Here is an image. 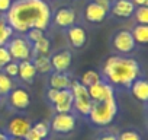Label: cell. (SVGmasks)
Listing matches in <instances>:
<instances>
[{
    "mask_svg": "<svg viewBox=\"0 0 148 140\" xmlns=\"http://www.w3.org/2000/svg\"><path fill=\"white\" fill-rule=\"evenodd\" d=\"M6 22L18 32L31 28L45 31L51 24V9L44 0H15L6 12Z\"/></svg>",
    "mask_w": 148,
    "mask_h": 140,
    "instance_id": "1",
    "label": "cell"
},
{
    "mask_svg": "<svg viewBox=\"0 0 148 140\" xmlns=\"http://www.w3.org/2000/svg\"><path fill=\"white\" fill-rule=\"evenodd\" d=\"M141 73V67L136 60L121 55H112L105 61L103 76L112 86L129 88Z\"/></svg>",
    "mask_w": 148,
    "mask_h": 140,
    "instance_id": "2",
    "label": "cell"
},
{
    "mask_svg": "<svg viewBox=\"0 0 148 140\" xmlns=\"http://www.w3.org/2000/svg\"><path fill=\"white\" fill-rule=\"evenodd\" d=\"M8 96H9V105L15 111H19V112L25 111L31 105V95L23 88H13Z\"/></svg>",
    "mask_w": 148,
    "mask_h": 140,
    "instance_id": "8",
    "label": "cell"
},
{
    "mask_svg": "<svg viewBox=\"0 0 148 140\" xmlns=\"http://www.w3.org/2000/svg\"><path fill=\"white\" fill-rule=\"evenodd\" d=\"M118 140H142V136L136 130H123L119 133Z\"/></svg>",
    "mask_w": 148,
    "mask_h": 140,
    "instance_id": "28",
    "label": "cell"
},
{
    "mask_svg": "<svg viewBox=\"0 0 148 140\" xmlns=\"http://www.w3.org/2000/svg\"><path fill=\"white\" fill-rule=\"evenodd\" d=\"M31 121L25 117H13L9 123H8V127L5 130V133L9 136V137H22L25 139L28 131L31 130Z\"/></svg>",
    "mask_w": 148,
    "mask_h": 140,
    "instance_id": "7",
    "label": "cell"
},
{
    "mask_svg": "<svg viewBox=\"0 0 148 140\" xmlns=\"http://www.w3.org/2000/svg\"><path fill=\"white\" fill-rule=\"evenodd\" d=\"M6 48L9 50L10 57H12V58H16V60H19V61L29 60L31 55H32L31 42H29L26 38H23V37H16V38L9 40Z\"/></svg>",
    "mask_w": 148,
    "mask_h": 140,
    "instance_id": "6",
    "label": "cell"
},
{
    "mask_svg": "<svg viewBox=\"0 0 148 140\" xmlns=\"http://www.w3.org/2000/svg\"><path fill=\"white\" fill-rule=\"evenodd\" d=\"M49 60H51L52 69L55 70L57 73H65L67 70L70 69V66H71L73 55H71L70 50H61V51L55 53Z\"/></svg>",
    "mask_w": 148,
    "mask_h": 140,
    "instance_id": "11",
    "label": "cell"
},
{
    "mask_svg": "<svg viewBox=\"0 0 148 140\" xmlns=\"http://www.w3.org/2000/svg\"><path fill=\"white\" fill-rule=\"evenodd\" d=\"M77 118L71 112H57L51 120L49 128L57 134H68L76 128Z\"/></svg>",
    "mask_w": 148,
    "mask_h": 140,
    "instance_id": "5",
    "label": "cell"
},
{
    "mask_svg": "<svg viewBox=\"0 0 148 140\" xmlns=\"http://www.w3.org/2000/svg\"><path fill=\"white\" fill-rule=\"evenodd\" d=\"M135 19L139 25H147L148 24V6H139L134 12Z\"/></svg>",
    "mask_w": 148,
    "mask_h": 140,
    "instance_id": "27",
    "label": "cell"
},
{
    "mask_svg": "<svg viewBox=\"0 0 148 140\" xmlns=\"http://www.w3.org/2000/svg\"><path fill=\"white\" fill-rule=\"evenodd\" d=\"M13 89V80L6 75L0 72V96H8Z\"/></svg>",
    "mask_w": 148,
    "mask_h": 140,
    "instance_id": "25",
    "label": "cell"
},
{
    "mask_svg": "<svg viewBox=\"0 0 148 140\" xmlns=\"http://www.w3.org/2000/svg\"><path fill=\"white\" fill-rule=\"evenodd\" d=\"M36 70H35V66L32 64L31 60H23V61H19L18 63V76L26 82V83H32L35 76H36Z\"/></svg>",
    "mask_w": 148,
    "mask_h": 140,
    "instance_id": "17",
    "label": "cell"
},
{
    "mask_svg": "<svg viewBox=\"0 0 148 140\" xmlns=\"http://www.w3.org/2000/svg\"><path fill=\"white\" fill-rule=\"evenodd\" d=\"M96 5H99L100 8H103L106 12L110 10V6H112V0H93Z\"/></svg>",
    "mask_w": 148,
    "mask_h": 140,
    "instance_id": "33",
    "label": "cell"
},
{
    "mask_svg": "<svg viewBox=\"0 0 148 140\" xmlns=\"http://www.w3.org/2000/svg\"><path fill=\"white\" fill-rule=\"evenodd\" d=\"M76 12H74L71 8H60L55 12L54 21L55 25L61 26V28H70L76 24Z\"/></svg>",
    "mask_w": 148,
    "mask_h": 140,
    "instance_id": "13",
    "label": "cell"
},
{
    "mask_svg": "<svg viewBox=\"0 0 148 140\" xmlns=\"http://www.w3.org/2000/svg\"><path fill=\"white\" fill-rule=\"evenodd\" d=\"M87 92H89V96L92 99V102L95 101H105L108 98H112L115 96V91H113V86L109 85L108 82H97L92 86L87 88Z\"/></svg>",
    "mask_w": 148,
    "mask_h": 140,
    "instance_id": "10",
    "label": "cell"
},
{
    "mask_svg": "<svg viewBox=\"0 0 148 140\" xmlns=\"http://www.w3.org/2000/svg\"><path fill=\"white\" fill-rule=\"evenodd\" d=\"M32 64L35 66V70L39 73H49L52 70L51 60L47 55H35V60L32 61Z\"/></svg>",
    "mask_w": 148,
    "mask_h": 140,
    "instance_id": "22",
    "label": "cell"
},
{
    "mask_svg": "<svg viewBox=\"0 0 148 140\" xmlns=\"http://www.w3.org/2000/svg\"><path fill=\"white\" fill-rule=\"evenodd\" d=\"M9 61H12L9 50L6 48V45H0V69H3Z\"/></svg>",
    "mask_w": 148,
    "mask_h": 140,
    "instance_id": "30",
    "label": "cell"
},
{
    "mask_svg": "<svg viewBox=\"0 0 148 140\" xmlns=\"http://www.w3.org/2000/svg\"><path fill=\"white\" fill-rule=\"evenodd\" d=\"M73 102H74V98H73L71 91L62 89V91H58L52 105L55 108V112H71L73 111Z\"/></svg>",
    "mask_w": 148,
    "mask_h": 140,
    "instance_id": "12",
    "label": "cell"
},
{
    "mask_svg": "<svg viewBox=\"0 0 148 140\" xmlns=\"http://www.w3.org/2000/svg\"><path fill=\"white\" fill-rule=\"evenodd\" d=\"M96 140H118V136L113 133H102L100 136H97Z\"/></svg>",
    "mask_w": 148,
    "mask_h": 140,
    "instance_id": "34",
    "label": "cell"
},
{
    "mask_svg": "<svg viewBox=\"0 0 148 140\" xmlns=\"http://www.w3.org/2000/svg\"><path fill=\"white\" fill-rule=\"evenodd\" d=\"M13 3V0H0V13H6Z\"/></svg>",
    "mask_w": 148,
    "mask_h": 140,
    "instance_id": "32",
    "label": "cell"
},
{
    "mask_svg": "<svg viewBox=\"0 0 148 140\" xmlns=\"http://www.w3.org/2000/svg\"><path fill=\"white\" fill-rule=\"evenodd\" d=\"M70 86H71V79L65 73L54 72L51 75V78H49V88L62 91V89H70Z\"/></svg>",
    "mask_w": 148,
    "mask_h": 140,
    "instance_id": "19",
    "label": "cell"
},
{
    "mask_svg": "<svg viewBox=\"0 0 148 140\" xmlns=\"http://www.w3.org/2000/svg\"><path fill=\"white\" fill-rule=\"evenodd\" d=\"M109 12L118 18H131L135 12V5L132 3V0H115Z\"/></svg>",
    "mask_w": 148,
    "mask_h": 140,
    "instance_id": "14",
    "label": "cell"
},
{
    "mask_svg": "<svg viewBox=\"0 0 148 140\" xmlns=\"http://www.w3.org/2000/svg\"><path fill=\"white\" fill-rule=\"evenodd\" d=\"M44 2H48V0H44Z\"/></svg>",
    "mask_w": 148,
    "mask_h": 140,
    "instance_id": "38",
    "label": "cell"
},
{
    "mask_svg": "<svg viewBox=\"0 0 148 140\" xmlns=\"http://www.w3.org/2000/svg\"><path fill=\"white\" fill-rule=\"evenodd\" d=\"M70 91L74 98L73 110H76V112L80 114L82 117H89L90 110H92V99L89 96L87 88L83 86L80 82H71Z\"/></svg>",
    "mask_w": 148,
    "mask_h": 140,
    "instance_id": "4",
    "label": "cell"
},
{
    "mask_svg": "<svg viewBox=\"0 0 148 140\" xmlns=\"http://www.w3.org/2000/svg\"><path fill=\"white\" fill-rule=\"evenodd\" d=\"M106 15H108V12L103 8H100L99 5H96L95 2H90V3L86 5L84 18H86L87 22H90V24H99V22L105 21Z\"/></svg>",
    "mask_w": 148,
    "mask_h": 140,
    "instance_id": "15",
    "label": "cell"
},
{
    "mask_svg": "<svg viewBox=\"0 0 148 140\" xmlns=\"http://www.w3.org/2000/svg\"><path fill=\"white\" fill-rule=\"evenodd\" d=\"M34 55H49V51H51V42L44 35L42 38H39L38 41L34 42Z\"/></svg>",
    "mask_w": 148,
    "mask_h": 140,
    "instance_id": "20",
    "label": "cell"
},
{
    "mask_svg": "<svg viewBox=\"0 0 148 140\" xmlns=\"http://www.w3.org/2000/svg\"><path fill=\"white\" fill-rule=\"evenodd\" d=\"M100 80H102V76H100L99 72H96V70H87V72H84V73L82 75L80 83H82L83 86L89 88V86H92V85H95V83H97V82H100Z\"/></svg>",
    "mask_w": 148,
    "mask_h": 140,
    "instance_id": "23",
    "label": "cell"
},
{
    "mask_svg": "<svg viewBox=\"0 0 148 140\" xmlns=\"http://www.w3.org/2000/svg\"><path fill=\"white\" fill-rule=\"evenodd\" d=\"M112 44H113V48L116 51L122 53V54H129L135 48V41H134L131 32L125 31V29L115 34V37L112 40Z\"/></svg>",
    "mask_w": 148,
    "mask_h": 140,
    "instance_id": "9",
    "label": "cell"
},
{
    "mask_svg": "<svg viewBox=\"0 0 148 140\" xmlns=\"http://www.w3.org/2000/svg\"><path fill=\"white\" fill-rule=\"evenodd\" d=\"M26 40L29 41V42H35V41H38L39 38H42L44 37V31H41V29H38V28H31V29H28L26 32Z\"/></svg>",
    "mask_w": 148,
    "mask_h": 140,
    "instance_id": "29",
    "label": "cell"
},
{
    "mask_svg": "<svg viewBox=\"0 0 148 140\" xmlns=\"http://www.w3.org/2000/svg\"><path fill=\"white\" fill-rule=\"evenodd\" d=\"M31 128L39 136L41 140L47 139V137L49 136V130H51V128H49V124L45 123V121H38V123H35Z\"/></svg>",
    "mask_w": 148,
    "mask_h": 140,
    "instance_id": "26",
    "label": "cell"
},
{
    "mask_svg": "<svg viewBox=\"0 0 148 140\" xmlns=\"http://www.w3.org/2000/svg\"><path fill=\"white\" fill-rule=\"evenodd\" d=\"M3 70H5V73H6L9 78H16V76H18V63L9 61V63L3 67Z\"/></svg>",
    "mask_w": 148,
    "mask_h": 140,
    "instance_id": "31",
    "label": "cell"
},
{
    "mask_svg": "<svg viewBox=\"0 0 148 140\" xmlns=\"http://www.w3.org/2000/svg\"><path fill=\"white\" fill-rule=\"evenodd\" d=\"M131 35L135 44H147L148 42V26L147 25H135L131 31Z\"/></svg>",
    "mask_w": 148,
    "mask_h": 140,
    "instance_id": "21",
    "label": "cell"
},
{
    "mask_svg": "<svg viewBox=\"0 0 148 140\" xmlns=\"http://www.w3.org/2000/svg\"><path fill=\"white\" fill-rule=\"evenodd\" d=\"M68 40L71 42L73 47H76V48H82L86 41H87V34L84 31L83 26L80 25H73L68 28Z\"/></svg>",
    "mask_w": 148,
    "mask_h": 140,
    "instance_id": "16",
    "label": "cell"
},
{
    "mask_svg": "<svg viewBox=\"0 0 148 140\" xmlns=\"http://www.w3.org/2000/svg\"><path fill=\"white\" fill-rule=\"evenodd\" d=\"M9 140H26V139H22V137H10Z\"/></svg>",
    "mask_w": 148,
    "mask_h": 140,
    "instance_id": "37",
    "label": "cell"
},
{
    "mask_svg": "<svg viewBox=\"0 0 148 140\" xmlns=\"http://www.w3.org/2000/svg\"><path fill=\"white\" fill-rule=\"evenodd\" d=\"M10 137L5 133V131H0V140H9Z\"/></svg>",
    "mask_w": 148,
    "mask_h": 140,
    "instance_id": "36",
    "label": "cell"
},
{
    "mask_svg": "<svg viewBox=\"0 0 148 140\" xmlns=\"http://www.w3.org/2000/svg\"><path fill=\"white\" fill-rule=\"evenodd\" d=\"M132 3L139 8V6H148V0H132Z\"/></svg>",
    "mask_w": 148,
    "mask_h": 140,
    "instance_id": "35",
    "label": "cell"
},
{
    "mask_svg": "<svg viewBox=\"0 0 148 140\" xmlns=\"http://www.w3.org/2000/svg\"><path fill=\"white\" fill-rule=\"evenodd\" d=\"M13 29L12 26L6 22L5 18H0V45H6L8 41L12 38Z\"/></svg>",
    "mask_w": 148,
    "mask_h": 140,
    "instance_id": "24",
    "label": "cell"
},
{
    "mask_svg": "<svg viewBox=\"0 0 148 140\" xmlns=\"http://www.w3.org/2000/svg\"><path fill=\"white\" fill-rule=\"evenodd\" d=\"M116 114H118V102H116V98L112 96L105 101L92 102L89 118L95 125L105 127V125H109L115 120Z\"/></svg>",
    "mask_w": 148,
    "mask_h": 140,
    "instance_id": "3",
    "label": "cell"
},
{
    "mask_svg": "<svg viewBox=\"0 0 148 140\" xmlns=\"http://www.w3.org/2000/svg\"><path fill=\"white\" fill-rule=\"evenodd\" d=\"M132 96L139 101V102H147L148 101V83L145 79H135L132 85L129 86Z\"/></svg>",
    "mask_w": 148,
    "mask_h": 140,
    "instance_id": "18",
    "label": "cell"
}]
</instances>
